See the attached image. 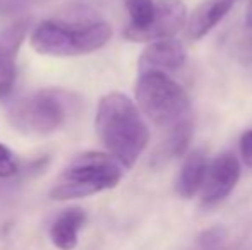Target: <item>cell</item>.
Masks as SVG:
<instances>
[{
  "label": "cell",
  "mask_w": 252,
  "mask_h": 250,
  "mask_svg": "<svg viewBox=\"0 0 252 250\" xmlns=\"http://www.w3.org/2000/svg\"><path fill=\"white\" fill-rule=\"evenodd\" d=\"M94 125L108 154L124 168H130L139 160L150 140L139 108L122 93H110L101 98Z\"/></svg>",
  "instance_id": "6da1fadb"
},
{
  "label": "cell",
  "mask_w": 252,
  "mask_h": 250,
  "mask_svg": "<svg viewBox=\"0 0 252 250\" xmlns=\"http://www.w3.org/2000/svg\"><path fill=\"white\" fill-rule=\"evenodd\" d=\"M113 34L110 23H70L52 19L38 24L31 33V47L48 57H77L105 47Z\"/></svg>",
  "instance_id": "7a4b0ae2"
},
{
  "label": "cell",
  "mask_w": 252,
  "mask_h": 250,
  "mask_svg": "<svg viewBox=\"0 0 252 250\" xmlns=\"http://www.w3.org/2000/svg\"><path fill=\"white\" fill-rule=\"evenodd\" d=\"M122 167L108 153L90 151L76 156L50 190L53 200H74L117 187Z\"/></svg>",
  "instance_id": "3957f363"
},
{
  "label": "cell",
  "mask_w": 252,
  "mask_h": 250,
  "mask_svg": "<svg viewBox=\"0 0 252 250\" xmlns=\"http://www.w3.org/2000/svg\"><path fill=\"white\" fill-rule=\"evenodd\" d=\"M136 100L146 117L156 125L172 129L190 118L189 96L166 74H141L136 86Z\"/></svg>",
  "instance_id": "277c9868"
},
{
  "label": "cell",
  "mask_w": 252,
  "mask_h": 250,
  "mask_svg": "<svg viewBox=\"0 0 252 250\" xmlns=\"http://www.w3.org/2000/svg\"><path fill=\"white\" fill-rule=\"evenodd\" d=\"M69 105L63 94L43 89L17 100L9 110V122L26 136H50L67 120Z\"/></svg>",
  "instance_id": "5b68a950"
},
{
  "label": "cell",
  "mask_w": 252,
  "mask_h": 250,
  "mask_svg": "<svg viewBox=\"0 0 252 250\" xmlns=\"http://www.w3.org/2000/svg\"><path fill=\"white\" fill-rule=\"evenodd\" d=\"M187 19V9L182 0H159L155 5V14L148 26L136 29L127 26L124 36L130 41H158L177 34Z\"/></svg>",
  "instance_id": "8992f818"
},
{
  "label": "cell",
  "mask_w": 252,
  "mask_h": 250,
  "mask_svg": "<svg viewBox=\"0 0 252 250\" xmlns=\"http://www.w3.org/2000/svg\"><path fill=\"white\" fill-rule=\"evenodd\" d=\"M240 177V163L235 154L221 153L206 168L201 185L202 206H216L232 194Z\"/></svg>",
  "instance_id": "52a82bcc"
},
{
  "label": "cell",
  "mask_w": 252,
  "mask_h": 250,
  "mask_svg": "<svg viewBox=\"0 0 252 250\" xmlns=\"http://www.w3.org/2000/svg\"><path fill=\"white\" fill-rule=\"evenodd\" d=\"M186 48L175 38L153 41L139 57V72H172L186 63Z\"/></svg>",
  "instance_id": "ba28073f"
},
{
  "label": "cell",
  "mask_w": 252,
  "mask_h": 250,
  "mask_svg": "<svg viewBox=\"0 0 252 250\" xmlns=\"http://www.w3.org/2000/svg\"><path fill=\"white\" fill-rule=\"evenodd\" d=\"M28 33V21H17L0 36V100L12 93L16 83V57Z\"/></svg>",
  "instance_id": "9c48e42d"
},
{
  "label": "cell",
  "mask_w": 252,
  "mask_h": 250,
  "mask_svg": "<svg viewBox=\"0 0 252 250\" xmlns=\"http://www.w3.org/2000/svg\"><path fill=\"white\" fill-rule=\"evenodd\" d=\"M86 223V213L81 207H67L63 209L50 228L52 244L60 250H74L77 247L79 231Z\"/></svg>",
  "instance_id": "30bf717a"
},
{
  "label": "cell",
  "mask_w": 252,
  "mask_h": 250,
  "mask_svg": "<svg viewBox=\"0 0 252 250\" xmlns=\"http://www.w3.org/2000/svg\"><path fill=\"white\" fill-rule=\"evenodd\" d=\"M233 0H206L192 12L189 23H187V36L190 40H201L204 38L232 7Z\"/></svg>",
  "instance_id": "8fae6325"
},
{
  "label": "cell",
  "mask_w": 252,
  "mask_h": 250,
  "mask_svg": "<svg viewBox=\"0 0 252 250\" xmlns=\"http://www.w3.org/2000/svg\"><path fill=\"white\" fill-rule=\"evenodd\" d=\"M208 160L201 149L190 151L182 165V170L177 178V194L182 199H192L201 190L202 180H204Z\"/></svg>",
  "instance_id": "7c38bea8"
},
{
  "label": "cell",
  "mask_w": 252,
  "mask_h": 250,
  "mask_svg": "<svg viewBox=\"0 0 252 250\" xmlns=\"http://www.w3.org/2000/svg\"><path fill=\"white\" fill-rule=\"evenodd\" d=\"M192 132H194L192 118L172 127L168 136H166L165 142L156 151L158 163L159 161H170L172 158L182 156L187 151V147H189V142H190V139H192Z\"/></svg>",
  "instance_id": "4fadbf2b"
},
{
  "label": "cell",
  "mask_w": 252,
  "mask_h": 250,
  "mask_svg": "<svg viewBox=\"0 0 252 250\" xmlns=\"http://www.w3.org/2000/svg\"><path fill=\"white\" fill-rule=\"evenodd\" d=\"M124 3H126V9L130 17V28L141 29L151 23L156 5L155 0H124Z\"/></svg>",
  "instance_id": "5bb4252c"
},
{
  "label": "cell",
  "mask_w": 252,
  "mask_h": 250,
  "mask_svg": "<svg viewBox=\"0 0 252 250\" xmlns=\"http://www.w3.org/2000/svg\"><path fill=\"white\" fill-rule=\"evenodd\" d=\"M50 0H0V16H14V14L28 12L40 7Z\"/></svg>",
  "instance_id": "9a60e30c"
},
{
  "label": "cell",
  "mask_w": 252,
  "mask_h": 250,
  "mask_svg": "<svg viewBox=\"0 0 252 250\" xmlns=\"http://www.w3.org/2000/svg\"><path fill=\"white\" fill-rule=\"evenodd\" d=\"M19 163L9 146L0 142V178H10L17 175Z\"/></svg>",
  "instance_id": "2e32d148"
},
{
  "label": "cell",
  "mask_w": 252,
  "mask_h": 250,
  "mask_svg": "<svg viewBox=\"0 0 252 250\" xmlns=\"http://www.w3.org/2000/svg\"><path fill=\"white\" fill-rule=\"evenodd\" d=\"M225 242V230L220 226L211 228L204 231L199 237V249L201 250H220Z\"/></svg>",
  "instance_id": "e0dca14e"
},
{
  "label": "cell",
  "mask_w": 252,
  "mask_h": 250,
  "mask_svg": "<svg viewBox=\"0 0 252 250\" xmlns=\"http://www.w3.org/2000/svg\"><path fill=\"white\" fill-rule=\"evenodd\" d=\"M239 146H240V153H242L244 163H246L249 168H252V130H247V132L242 134Z\"/></svg>",
  "instance_id": "ac0fdd59"
},
{
  "label": "cell",
  "mask_w": 252,
  "mask_h": 250,
  "mask_svg": "<svg viewBox=\"0 0 252 250\" xmlns=\"http://www.w3.org/2000/svg\"><path fill=\"white\" fill-rule=\"evenodd\" d=\"M246 24L249 29H252V0L249 2V5H247V12H246Z\"/></svg>",
  "instance_id": "d6986e66"
}]
</instances>
